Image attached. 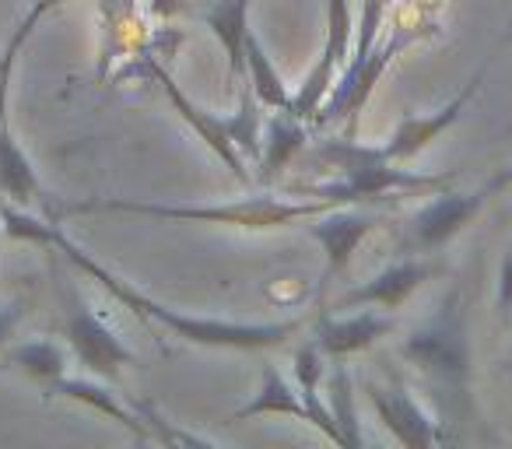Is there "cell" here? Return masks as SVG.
Returning <instances> with one entry per match:
<instances>
[{
	"mask_svg": "<svg viewBox=\"0 0 512 449\" xmlns=\"http://www.w3.org/2000/svg\"><path fill=\"white\" fill-rule=\"evenodd\" d=\"M376 225H379L376 214L358 211L355 204H337V207H330V211L309 218L306 232L323 246V253H327V267H323L320 285H316L320 299L330 292V285L341 278V271L351 264V257H355V250L362 246V239L369 236Z\"/></svg>",
	"mask_w": 512,
	"mask_h": 449,
	"instance_id": "cell-8",
	"label": "cell"
},
{
	"mask_svg": "<svg viewBox=\"0 0 512 449\" xmlns=\"http://www.w3.org/2000/svg\"><path fill=\"white\" fill-rule=\"evenodd\" d=\"M491 197L488 186L474 193H439L432 204H425L411 221V250H439L456 232H463L474 221V214Z\"/></svg>",
	"mask_w": 512,
	"mask_h": 449,
	"instance_id": "cell-12",
	"label": "cell"
},
{
	"mask_svg": "<svg viewBox=\"0 0 512 449\" xmlns=\"http://www.w3.org/2000/svg\"><path fill=\"white\" fill-rule=\"evenodd\" d=\"M498 306L512 313V253L502 260V281H498Z\"/></svg>",
	"mask_w": 512,
	"mask_h": 449,
	"instance_id": "cell-25",
	"label": "cell"
},
{
	"mask_svg": "<svg viewBox=\"0 0 512 449\" xmlns=\"http://www.w3.org/2000/svg\"><path fill=\"white\" fill-rule=\"evenodd\" d=\"M351 43H355V15H351V0H327V39L316 57L313 71L306 74L302 88L292 95V109L299 120L313 123L320 106L327 102L330 88H334L337 74L344 71L351 57Z\"/></svg>",
	"mask_w": 512,
	"mask_h": 449,
	"instance_id": "cell-7",
	"label": "cell"
},
{
	"mask_svg": "<svg viewBox=\"0 0 512 449\" xmlns=\"http://www.w3.org/2000/svg\"><path fill=\"white\" fill-rule=\"evenodd\" d=\"M144 71L151 74V78L158 81V88L165 92V99L172 102V109L179 113V120L186 123V127L193 130V134L200 137V141L207 144V148L214 151V155L221 158V162L232 169V176L239 179V183H249V169H246V158L239 155V148H235L232 134H228L225 120L214 113H207V109H200L197 102L190 99V95L183 92V88L176 85V78H172L169 71H165V64L158 57H148L144 60Z\"/></svg>",
	"mask_w": 512,
	"mask_h": 449,
	"instance_id": "cell-9",
	"label": "cell"
},
{
	"mask_svg": "<svg viewBox=\"0 0 512 449\" xmlns=\"http://www.w3.org/2000/svg\"><path fill=\"white\" fill-rule=\"evenodd\" d=\"M488 186L491 193H498V190H505V186H512V169H505V172H498L495 179H491V183H484Z\"/></svg>",
	"mask_w": 512,
	"mask_h": 449,
	"instance_id": "cell-26",
	"label": "cell"
},
{
	"mask_svg": "<svg viewBox=\"0 0 512 449\" xmlns=\"http://www.w3.org/2000/svg\"><path fill=\"white\" fill-rule=\"evenodd\" d=\"M50 250L64 253L81 274H88L92 281H99V288H106L120 306H127L137 320L158 323V327L172 330L176 337L200 348H228V351H264V348H281L288 344L302 327H306V316H292V320H278V323H232V320H211V316H193L183 309H172L155 302L151 295H144L141 288H134L130 281H123L120 274H113L106 264L92 257L88 250H81L64 229L60 221H53L50 229Z\"/></svg>",
	"mask_w": 512,
	"mask_h": 449,
	"instance_id": "cell-1",
	"label": "cell"
},
{
	"mask_svg": "<svg viewBox=\"0 0 512 449\" xmlns=\"http://www.w3.org/2000/svg\"><path fill=\"white\" fill-rule=\"evenodd\" d=\"M249 8L253 0H218L204 11V25L214 32L228 57V78L239 85L246 78V60H242V39L249 32Z\"/></svg>",
	"mask_w": 512,
	"mask_h": 449,
	"instance_id": "cell-17",
	"label": "cell"
},
{
	"mask_svg": "<svg viewBox=\"0 0 512 449\" xmlns=\"http://www.w3.org/2000/svg\"><path fill=\"white\" fill-rule=\"evenodd\" d=\"M264 102L256 99V92L249 88V81H239V109L225 120L228 134H232L235 148L246 162H260V151H264V116H260Z\"/></svg>",
	"mask_w": 512,
	"mask_h": 449,
	"instance_id": "cell-21",
	"label": "cell"
},
{
	"mask_svg": "<svg viewBox=\"0 0 512 449\" xmlns=\"http://www.w3.org/2000/svg\"><path fill=\"white\" fill-rule=\"evenodd\" d=\"M369 400L376 407L379 421L390 428V435L407 449H428L439 446L442 432L432 421V414L418 404V400L407 393V386L393 383V386H379V383H365Z\"/></svg>",
	"mask_w": 512,
	"mask_h": 449,
	"instance_id": "cell-11",
	"label": "cell"
},
{
	"mask_svg": "<svg viewBox=\"0 0 512 449\" xmlns=\"http://www.w3.org/2000/svg\"><path fill=\"white\" fill-rule=\"evenodd\" d=\"M60 4H67V0H32L25 18L15 25V32L8 36L4 50H0V197L15 200V204H36V200H43V186H39V176L32 169V158L25 155V148L15 141V130H11V116H8L11 78H15L18 57H22L36 25L50 11H57Z\"/></svg>",
	"mask_w": 512,
	"mask_h": 449,
	"instance_id": "cell-4",
	"label": "cell"
},
{
	"mask_svg": "<svg viewBox=\"0 0 512 449\" xmlns=\"http://www.w3.org/2000/svg\"><path fill=\"white\" fill-rule=\"evenodd\" d=\"M327 407L344 435V449H362L365 435L355 407V383H351V369L344 358H334V369L327 376Z\"/></svg>",
	"mask_w": 512,
	"mask_h": 449,
	"instance_id": "cell-20",
	"label": "cell"
},
{
	"mask_svg": "<svg viewBox=\"0 0 512 449\" xmlns=\"http://www.w3.org/2000/svg\"><path fill=\"white\" fill-rule=\"evenodd\" d=\"M432 274H435V267L428 264V260H418V257L397 260V264L383 267V271L365 281V285L351 288L341 299H334V309H358V306L400 309Z\"/></svg>",
	"mask_w": 512,
	"mask_h": 449,
	"instance_id": "cell-13",
	"label": "cell"
},
{
	"mask_svg": "<svg viewBox=\"0 0 512 449\" xmlns=\"http://www.w3.org/2000/svg\"><path fill=\"white\" fill-rule=\"evenodd\" d=\"M22 313H25V302H8V306H0V348H4L8 337L15 334Z\"/></svg>",
	"mask_w": 512,
	"mask_h": 449,
	"instance_id": "cell-23",
	"label": "cell"
},
{
	"mask_svg": "<svg viewBox=\"0 0 512 449\" xmlns=\"http://www.w3.org/2000/svg\"><path fill=\"white\" fill-rule=\"evenodd\" d=\"M64 337L81 358V365L102 379H116L127 365H137V355L123 344V337L109 327L106 316H99L92 306L81 302V295L67 285V316H64Z\"/></svg>",
	"mask_w": 512,
	"mask_h": 449,
	"instance_id": "cell-6",
	"label": "cell"
},
{
	"mask_svg": "<svg viewBox=\"0 0 512 449\" xmlns=\"http://www.w3.org/2000/svg\"><path fill=\"white\" fill-rule=\"evenodd\" d=\"M400 355L432 379L449 386H467L470 383V344H467V323L460 313V299L449 295L432 320L414 327L400 344Z\"/></svg>",
	"mask_w": 512,
	"mask_h": 449,
	"instance_id": "cell-5",
	"label": "cell"
},
{
	"mask_svg": "<svg viewBox=\"0 0 512 449\" xmlns=\"http://www.w3.org/2000/svg\"><path fill=\"white\" fill-rule=\"evenodd\" d=\"M242 60H246V81L256 92V99L264 102V109H292V92H288L285 78L278 74V67L271 64L264 43L256 39V32L249 29L242 39Z\"/></svg>",
	"mask_w": 512,
	"mask_h": 449,
	"instance_id": "cell-19",
	"label": "cell"
},
{
	"mask_svg": "<svg viewBox=\"0 0 512 449\" xmlns=\"http://www.w3.org/2000/svg\"><path fill=\"white\" fill-rule=\"evenodd\" d=\"M4 362L29 372V376L39 379L43 386L53 383L57 376H67V355L53 341H29V344H22V348H11L8 355H4Z\"/></svg>",
	"mask_w": 512,
	"mask_h": 449,
	"instance_id": "cell-22",
	"label": "cell"
},
{
	"mask_svg": "<svg viewBox=\"0 0 512 449\" xmlns=\"http://www.w3.org/2000/svg\"><path fill=\"white\" fill-rule=\"evenodd\" d=\"M309 123L299 120L295 113L281 109L274 120H267V134H264V151H260V162H256V179L264 186L278 183V176L295 162V158L306 151L309 141Z\"/></svg>",
	"mask_w": 512,
	"mask_h": 449,
	"instance_id": "cell-16",
	"label": "cell"
},
{
	"mask_svg": "<svg viewBox=\"0 0 512 449\" xmlns=\"http://www.w3.org/2000/svg\"><path fill=\"white\" fill-rule=\"evenodd\" d=\"M267 414H285V418H299L309 425V411L302 404V393L292 390L285 376H281L274 365H264V383L256 390V397L249 404H242L232 414V421H246V418H267Z\"/></svg>",
	"mask_w": 512,
	"mask_h": 449,
	"instance_id": "cell-18",
	"label": "cell"
},
{
	"mask_svg": "<svg viewBox=\"0 0 512 449\" xmlns=\"http://www.w3.org/2000/svg\"><path fill=\"white\" fill-rule=\"evenodd\" d=\"M327 169H337L341 176L327 179V183H302L288 186L295 197H320L330 204H362V200H383V197H407V193H432L453 183L449 176H421V172L397 169L393 162H383L376 148L355 144V137H341V141H323L316 148Z\"/></svg>",
	"mask_w": 512,
	"mask_h": 449,
	"instance_id": "cell-3",
	"label": "cell"
},
{
	"mask_svg": "<svg viewBox=\"0 0 512 449\" xmlns=\"http://www.w3.org/2000/svg\"><path fill=\"white\" fill-rule=\"evenodd\" d=\"M484 67L474 74V78L463 85V92L460 95H453V99L446 102L442 109H435V113H425V116H404V120L397 123V130H393V137L386 144H379V158L383 162H393V165H400V162H411L414 155H421V151L428 148V144L435 141V137L442 134V130H449L456 120L463 116V109L470 106V99H474L477 92H481V85H484Z\"/></svg>",
	"mask_w": 512,
	"mask_h": 449,
	"instance_id": "cell-10",
	"label": "cell"
},
{
	"mask_svg": "<svg viewBox=\"0 0 512 449\" xmlns=\"http://www.w3.org/2000/svg\"><path fill=\"white\" fill-rule=\"evenodd\" d=\"M330 200H281L274 193L264 197L232 200V204H155V200H127V197H99V200H78L64 204L50 218H74V214H141V218H162V221H207V225H232V229H285L295 221H309L316 214L330 211Z\"/></svg>",
	"mask_w": 512,
	"mask_h": 449,
	"instance_id": "cell-2",
	"label": "cell"
},
{
	"mask_svg": "<svg viewBox=\"0 0 512 449\" xmlns=\"http://www.w3.org/2000/svg\"><path fill=\"white\" fill-rule=\"evenodd\" d=\"M393 330H397V320L386 313H372V309H365L358 316H344V320L320 313V320L313 323V341L320 344V351L327 358H348L355 351H365L376 341H383V337H390Z\"/></svg>",
	"mask_w": 512,
	"mask_h": 449,
	"instance_id": "cell-14",
	"label": "cell"
},
{
	"mask_svg": "<svg viewBox=\"0 0 512 449\" xmlns=\"http://www.w3.org/2000/svg\"><path fill=\"white\" fill-rule=\"evenodd\" d=\"M179 11H186L183 0H148V15L155 18V22H169Z\"/></svg>",
	"mask_w": 512,
	"mask_h": 449,
	"instance_id": "cell-24",
	"label": "cell"
},
{
	"mask_svg": "<svg viewBox=\"0 0 512 449\" xmlns=\"http://www.w3.org/2000/svg\"><path fill=\"white\" fill-rule=\"evenodd\" d=\"M46 397H64V400H78V404H88L92 411L106 414V418L120 421L137 442H155L151 439V428L144 421V414L137 407L123 404L109 386L95 383V379H74V376H57L53 383H46Z\"/></svg>",
	"mask_w": 512,
	"mask_h": 449,
	"instance_id": "cell-15",
	"label": "cell"
}]
</instances>
